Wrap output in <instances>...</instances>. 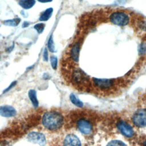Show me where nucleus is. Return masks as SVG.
I'll use <instances>...</instances> for the list:
<instances>
[{"label": "nucleus", "mask_w": 146, "mask_h": 146, "mask_svg": "<svg viewBox=\"0 0 146 146\" xmlns=\"http://www.w3.org/2000/svg\"><path fill=\"white\" fill-rule=\"evenodd\" d=\"M70 99L71 102L76 106L79 107H82L83 106V103L80 101L74 94H71L70 95Z\"/></svg>", "instance_id": "obj_15"}, {"label": "nucleus", "mask_w": 146, "mask_h": 146, "mask_svg": "<svg viewBox=\"0 0 146 146\" xmlns=\"http://www.w3.org/2000/svg\"><path fill=\"white\" fill-rule=\"evenodd\" d=\"M77 127L79 131L84 135H90L93 131L92 123L84 118H82L78 121Z\"/></svg>", "instance_id": "obj_4"}, {"label": "nucleus", "mask_w": 146, "mask_h": 146, "mask_svg": "<svg viewBox=\"0 0 146 146\" xmlns=\"http://www.w3.org/2000/svg\"><path fill=\"white\" fill-rule=\"evenodd\" d=\"M0 146H11V145L7 141H2L0 143Z\"/></svg>", "instance_id": "obj_24"}, {"label": "nucleus", "mask_w": 146, "mask_h": 146, "mask_svg": "<svg viewBox=\"0 0 146 146\" xmlns=\"http://www.w3.org/2000/svg\"><path fill=\"white\" fill-rule=\"evenodd\" d=\"M47 45H48V48L51 52H55V46H54V43L53 41V38H52V35L50 36V37L48 39Z\"/></svg>", "instance_id": "obj_18"}, {"label": "nucleus", "mask_w": 146, "mask_h": 146, "mask_svg": "<svg viewBox=\"0 0 146 146\" xmlns=\"http://www.w3.org/2000/svg\"><path fill=\"white\" fill-rule=\"evenodd\" d=\"M132 123L138 127L146 126V109L137 110L132 117Z\"/></svg>", "instance_id": "obj_3"}, {"label": "nucleus", "mask_w": 146, "mask_h": 146, "mask_svg": "<svg viewBox=\"0 0 146 146\" xmlns=\"http://www.w3.org/2000/svg\"><path fill=\"white\" fill-rule=\"evenodd\" d=\"M21 22V19L19 18H14L13 19H10L4 21V24L7 26H17Z\"/></svg>", "instance_id": "obj_16"}, {"label": "nucleus", "mask_w": 146, "mask_h": 146, "mask_svg": "<svg viewBox=\"0 0 146 146\" xmlns=\"http://www.w3.org/2000/svg\"><path fill=\"white\" fill-rule=\"evenodd\" d=\"M27 139L29 141L38 144L39 146H44L46 144V139L45 136L40 132H31L27 135Z\"/></svg>", "instance_id": "obj_5"}, {"label": "nucleus", "mask_w": 146, "mask_h": 146, "mask_svg": "<svg viewBox=\"0 0 146 146\" xmlns=\"http://www.w3.org/2000/svg\"><path fill=\"white\" fill-rule=\"evenodd\" d=\"M28 95L30 100H31L33 106L34 107H37L38 106V100L36 97V92L34 90H30L28 92Z\"/></svg>", "instance_id": "obj_12"}, {"label": "nucleus", "mask_w": 146, "mask_h": 146, "mask_svg": "<svg viewBox=\"0 0 146 146\" xmlns=\"http://www.w3.org/2000/svg\"><path fill=\"white\" fill-rule=\"evenodd\" d=\"M144 144V146H146V140L144 141V144Z\"/></svg>", "instance_id": "obj_27"}, {"label": "nucleus", "mask_w": 146, "mask_h": 146, "mask_svg": "<svg viewBox=\"0 0 146 146\" xmlns=\"http://www.w3.org/2000/svg\"><path fill=\"white\" fill-rule=\"evenodd\" d=\"M107 146H127L125 143L120 140H112L109 142Z\"/></svg>", "instance_id": "obj_17"}, {"label": "nucleus", "mask_w": 146, "mask_h": 146, "mask_svg": "<svg viewBox=\"0 0 146 146\" xmlns=\"http://www.w3.org/2000/svg\"><path fill=\"white\" fill-rule=\"evenodd\" d=\"M17 114L16 110L11 106H2L0 107V115L5 117H10L15 116Z\"/></svg>", "instance_id": "obj_10"}, {"label": "nucleus", "mask_w": 146, "mask_h": 146, "mask_svg": "<svg viewBox=\"0 0 146 146\" xmlns=\"http://www.w3.org/2000/svg\"><path fill=\"white\" fill-rule=\"evenodd\" d=\"M43 59L44 61L48 60V52L46 48L44 49V53H43Z\"/></svg>", "instance_id": "obj_23"}, {"label": "nucleus", "mask_w": 146, "mask_h": 146, "mask_svg": "<svg viewBox=\"0 0 146 146\" xmlns=\"http://www.w3.org/2000/svg\"><path fill=\"white\" fill-rule=\"evenodd\" d=\"M117 127L119 131L125 137L131 138L135 135V132L132 127L124 121H120L117 124Z\"/></svg>", "instance_id": "obj_6"}, {"label": "nucleus", "mask_w": 146, "mask_h": 146, "mask_svg": "<svg viewBox=\"0 0 146 146\" xmlns=\"http://www.w3.org/2000/svg\"><path fill=\"white\" fill-rule=\"evenodd\" d=\"M72 79L76 84H83L88 80L87 75L81 70L76 69L72 74Z\"/></svg>", "instance_id": "obj_8"}, {"label": "nucleus", "mask_w": 146, "mask_h": 146, "mask_svg": "<svg viewBox=\"0 0 146 146\" xmlns=\"http://www.w3.org/2000/svg\"><path fill=\"white\" fill-rule=\"evenodd\" d=\"M38 1L40 2H48L52 1V0H38Z\"/></svg>", "instance_id": "obj_26"}, {"label": "nucleus", "mask_w": 146, "mask_h": 146, "mask_svg": "<svg viewBox=\"0 0 146 146\" xmlns=\"http://www.w3.org/2000/svg\"><path fill=\"white\" fill-rule=\"evenodd\" d=\"M95 86L102 90H107L114 86L113 79H93Z\"/></svg>", "instance_id": "obj_7"}, {"label": "nucleus", "mask_w": 146, "mask_h": 146, "mask_svg": "<svg viewBox=\"0 0 146 146\" xmlns=\"http://www.w3.org/2000/svg\"><path fill=\"white\" fill-rule=\"evenodd\" d=\"M63 117L56 111H48L44 113L42 119V123L44 127L51 131L59 129L63 124Z\"/></svg>", "instance_id": "obj_1"}, {"label": "nucleus", "mask_w": 146, "mask_h": 146, "mask_svg": "<svg viewBox=\"0 0 146 146\" xmlns=\"http://www.w3.org/2000/svg\"><path fill=\"white\" fill-rule=\"evenodd\" d=\"M35 3V0H21L19 2V5L26 9H29L32 7Z\"/></svg>", "instance_id": "obj_13"}, {"label": "nucleus", "mask_w": 146, "mask_h": 146, "mask_svg": "<svg viewBox=\"0 0 146 146\" xmlns=\"http://www.w3.org/2000/svg\"><path fill=\"white\" fill-rule=\"evenodd\" d=\"M45 27V25L44 23H38L34 26V29L36 30L38 33H41L43 32Z\"/></svg>", "instance_id": "obj_20"}, {"label": "nucleus", "mask_w": 146, "mask_h": 146, "mask_svg": "<svg viewBox=\"0 0 146 146\" xmlns=\"http://www.w3.org/2000/svg\"><path fill=\"white\" fill-rule=\"evenodd\" d=\"M109 19L113 24L121 26L128 25L129 22L128 15L124 12L121 11H116L111 14Z\"/></svg>", "instance_id": "obj_2"}, {"label": "nucleus", "mask_w": 146, "mask_h": 146, "mask_svg": "<svg viewBox=\"0 0 146 146\" xmlns=\"http://www.w3.org/2000/svg\"><path fill=\"white\" fill-rule=\"evenodd\" d=\"M146 52V44L145 43H142L140 46V48H139V53L140 55L144 54Z\"/></svg>", "instance_id": "obj_21"}, {"label": "nucleus", "mask_w": 146, "mask_h": 146, "mask_svg": "<svg viewBox=\"0 0 146 146\" xmlns=\"http://www.w3.org/2000/svg\"><path fill=\"white\" fill-rule=\"evenodd\" d=\"M16 83H17V82L16 81H14V82H13L5 90H4V91H3V92H7V91H9L11 88H12L14 86H15V85L16 84Z\"/></svg>", "instance_id": "obj_22"}, {"label": "nucleus", "mask_w": 146, "mask_h": 146, "mask_svg": "<svg viewBox=\"0 0 146 146\" xmlns=\"http://www.w3.org/2000/svg\"><path fill=\"white\" fill-rule=\"evenodd\" d=\"M64 146H81L79 138L74 134L67 135L63 141Z\"/></svg>", "instance_id": "obj_9"}, {"label": "nucleus", "mask_w": 146, "mask_h": 146, "mask_svg": "<svg viewBox=\"0 0 146 146\" xmlns=\"http://www.w3.org/2000/svg\"><path fill=\"white\" fill-rule=\"evenodd\" d=\"M53 11L52 8H48L46 9L39 18V20L41 21H47L51 16Z\"/></svg>", "instance_id": "obj_14"}, {"label": "nucleus", "mask_w": 146, "mask_h": 146, "mask_svg": "<svg viewBox=\"0 0 146 146\" xmlns=\"http://www.w3.org/2000/svg\"><path fill=\"white\" fill-rule=\"evenodd\" d=\"M29 25V22H24V23H23V25H22V27H27Z\"/></svg>", "instance_id": "obj_25"}, {"label": "nucleus", "mask_w": 146, "mask_h": 146, "mask_svg": "<svg viewBox=\"0 0 146 146\" xmlns=\"http://www.w3.org/2000/svg\"><path fill=\"white\" fill-rule=\"evenodd\" d=\"M79 51H80V43L76 42L73 45L70 50V55L71 58L72 60L75 62H78L79 60Z\"/></svg>", "instance_id": "obj_11"}, {"label": "nucleus", "mask_w": 146, "mask_h": 146, "mask_svg": "<svg viewBox=\"0 0 146 146\" xmlns=\"http://www.w3.org/2000/svg\"><path fill=\"white\" fill-rule=\"evenodd\" d=\"M50 62H51V64L52 68L55 70L57 67V63H58L57 58L55 56H51L50 58Z\"/></svg>", "instance_id": "obj_19"}]
</instances>
